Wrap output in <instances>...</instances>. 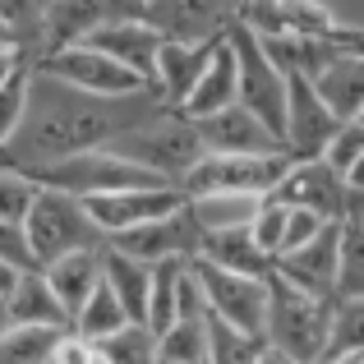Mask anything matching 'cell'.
<instances>
[{
  "mask_svg": "<svg viewBox=\"0 0 364 364\" xmlns=\"http://www.w3.org/2000/svg\"><path fill=\"white\" fill-rule=\"evenodd\" d=\"M166 102L157 92H139V97H88L74 92L65 83L46 79L33 70L28 83V116L18 124L14 143L0 152V171H37L51 161H70L79 152H97L111 148L116 139H124L129 129L166 116Z\"/></svg>",
  "mask_w": 364,
  "mask_h": 364,
  "instance_id": "cell-1",
  "label": "cell"
},
{
  "mask_svg": "<svg viewBox=\"0 0 364 364\" xmlns=\"http://www.w3.org/2000/svg\"><path fill=\"white\" fill-rule=\"evenodd\" d=\"M23 176L33 180L37 189H55V194H70V198H79V203L102 198V194H124V189H176L161 176H152V171L116 157L111 148L79 152V157H70V161H51V166L23 171Z\"/></svg>",
  "mask_w": 364,
  "mask_h": 364,
  "instance_id": "cell-2",
  "label": "cell"
},
{
  "mask_svg": "<svg viewBox=\"0 0 364 364\" xmlns=\"http://www.w3.org/2000/svg\"><path fill=\"white\" fill-rule=\"evenodd\" d=\"M267 286H272V300H267V341L300 364H318L328 355V328H332V304L337 300H318V295L282 282L277 272Z\"/></svg>",
  "mask_w": 364,
  "mask_h": 364,
  "instance_id": "cell-3",
  "label": "cell"
},
{
  "mask_svg": "<svg viewBox=\"0 0 364 364\" xmlns=\"http://www.w3.org/2000/svg\"><path fill=\"white\" fill-rule=\"evenodd\" d=\"M111 152L124 157V161H134V166H143V171H152V176H161L176 189H180V180L208 157L203 143H198V129L180 116V111H166V116L129 129L124 139L111 143Z\"/></svg>",
  "mask_w": 364,
  "mask_h": 364,
  "instance_id": "cell-4",
  "label": "cell"
},
{
  "mask_svg": "<svg viewBox=\"0 0 364 364\" xmlns=\"http://www.w3.org/2000/svg\"><path fill=\"white\" fill-rule=\"evenodd\" d=\"M23 235H28V249H33L37 267H51L60 258L79 254V249H107V235L97 231L88 208L70 194H55V189H37L33 213L23 222Z\"/></svg>",
  "mask_w": 364,
  "mask_h": 364,
  "instance_id": "cell-5",
  "label": "cell"
},
{
  "mask_svg": "<svg viewBox=\"0 0 364 364\" xmlns=\"http://www.w3.org/2000/svg\"><path fill=\"white\" fill-rule=\"evenodd\" d=\"M226 42H231L235 65H240V107L249 116H258L277 139H282L286 134V102H291V79L272 65V55L263 51V42L249 33L240 18H235V28H231Z\"/></svg>",
  "mask_w": 364,
  "mask_h": 364,
  "instance_id": "cell-6",
  "label": "cell"
},
{
  "mask_svg": "<svg viewBox=\"0 0 364 364\" xmlns=\"http://www.w3.org/2000/svg\"><path fill=\"white\" fill-rule=\"evenodd\" d=\"M198 286H203L208 300V318L226 323V328L245 332L254 341H267V300H272V277L258 282V277H240V272H222L213 263H198L194 258Z\"/></svg>",
  "mask_w": 364,
  "mask_h": 364,
  "instance_id": "cell-7",
  "label": "cell"
},
{
  "mask_svg": "<svg viewBox=\"0 0 364 364\" xmlns=\"http://www.w3.org/2000/svg\"><path fill=\"white\" fill-rule=\"evenodd\" d=\"M291 157H213L208 152L185 180L180 194L185 198H208V194H249V198H272L282 189Z\"/></svg>",
  "mask_w": 364,
  "mask_h": 364,
  "instance_id": "cell-8",
  "label": "cell"
},
{
  "mask_svg": "<svg viewBox=\"0 0 364 364\" xmlns=\"http://www.w3.org/2000/svg\"><path fill=\"white\" fill-rule=\"evenodd\" d=\"M129 14L143 18L161 42L217 46V42L231 37L240 9L235 5H213V0H152V5H129Z\"/></svg>",
  "mask_w": 364,
  "mask_h": 364,
  "instance_id": "cell-9",
  "label": "cell"
},
{
  "mask_svg": "<svg viewBox=\"0 0 364 364\" xmlns=\"http://www.w3.org/2000/svg\"><path fill=\"white\" fill-rule=\"evenodd\" d=\"M33 70H37V74H46V79H55V83H65V88H74V92H88V97H107V102H116V97H139V92H148L129 70H124V65H116L111 55H102L97 46H88V42L42 55Z\"/></svg>",
  "mask_w": 364,
  "mask_h": 364,
  "instance_id": "cell-10",
  "label": "cell"
},
{
  "mask_svg": "<svg viewBox=\"0 0 364 364\" xmlns=\"http://www.w3.org/2000/svg\"><path fill=\"white\" fill-rule=\"evenodd\" d=\"M272 198L286 203V208H304V213L323 217V222H346V217L355 213V198H350L346 180H341L323 157L318 161H291L282 189H277Z\"/></svg>",
  "mask_w": 364,
  "mask_h": 364,
  "instance_id": "cell-11",
  "label": "cell"
},
{
  "mask_svg": "<svg viewBox=\"0 0 364 364\" xmlns=\"http://www.w3.org/2000/svg\"><path fill=\"white\" fill-rule=\"evenodd\" d=\"M341 120L328 111V102L318 97V88H314L309 79H300V74H291V102H286V157L291 161H318L323 152H328V143L337 139Z\"/></svg>",
  "mask_w": 364,
  "mask_h": 364,
  "instance_id": "cell-12",
  "label": "cell"
},
{
  "mask_svg": "<svg viewBox=\"0 0 364 364\" xmlns=\"http://www.w3.org/2000/svg\"><path fill=\"white\" fill-rule=\"evenodd\" d=\"M88 217L97 222V231L107 240L116 235H129L139 226H152V222H166L185 208V194L180 189H124V194H102V198H88Z\"/></svg>",
  "mask_w": 364,
  "mask_h": 364,
  "instance_id": "cell-13",
  "label": "cell"
},
{
  "mask_svg": "<svg viewBox=\"0 0 364 364\" xmlns=\"http://www.w3.org/2000/svg\"><path fill=\"white\" fill-rule=\"evenodd\" d=\"M88 46H97L102 55H111L116 65H124V70H129L134 79L152 92V79H157V55H161V46H166V42H161L143 18H134L129 5H120L116 18L102 23L97 33L88 37Z\"/></svg>",
  "mask_w": 364,
  "mask_h": 364,
  "instance_id": "cell-14",
  "label": "cell"
},
{
  "mask_svg": "<svg viewBox=\"0 0 364 364\" xmlns=\"http://www.w3.org/2000/svg\"><path fill=\"white\" fill-rule=\"evenodd\" d=\"M107 245L120 249V254H129V258H139V263H148V267H157V263H194L198 249H203V231L194 226L189 208H180V213L166 217V222L139 226V231L116 235V240H107Z\"/></svg>",
  "mask_w": 364,
  "mask_h": 364,
  "instance_id": "cell-15",
  "label": "cell"
},
{
  "mask_svg": "<svg viewBox=\"0 0 364 364\" xmlns=\"http://www.w3.org/2000/svg\"><path fill=\"white\" fill-rule=\"evenodd\" d=\"M198 143L213 157H282L286 143L277 139L258 116H249L245 107H231L213 120H198Z\"/></svg>",
  "mask_w": 364,
  "mask_h": 364,
  "instance_id": "cell-16",
  "label": "cell"
},
{
  "mask_svg": "<svg viewBox=\"0 0 364 364\" xmlns=\"http://www.w3.org/2000/svg\"><path fill=\"white\" fill-rule=\"evenodd\" d=\"M277 277L300 286V291H309V295H318V300H337V286H341V222H332L314 245L277 258Z\"/></svg>",
  "mask_w": 364,
  "mask_h": 364,
  "instance_id": "cell-17",
  "label": "cell"
},
{
  "mask_svg": "<svg viewBox=\"0 0 364 364\" xmlns=\"http://www.w3.org/2000/svg\"><path fill=\"white\" fill-rule=\"evenodd\" d=\"M240 23L254 37H328L341 28L328 5H240Z\"/></svg>",
  "mask_w": 364,
  "mask_h": 364,
  "instance_id": "cell-18",
  "label": "cell"
},
{
  "mask_svg": "<svg viewBox=\"0 0 364 364\" xmlns=\"http://www.w3.org/2000/svg\"><path fill=\"white\" fill-rule=\"evenodd\" d=\"M231 107H240V65H235L231 42H222L217 55L208 60L203 79L194 83L189 102L180 107V116L189 124H198V120H213V116H222V111H231Z\"/></svg>",
  "mask_w": 364,
  "mask_h": 364,
  "instance_id": "cell-19",
  "label": "cell"
},
{
  "mask_svg": "<svg viewBox=\"0 0 364 364\" xmlns=\"http://www.w3.org/2000/svg\"><path fill=\"white\" fill-rule=\"evenodd\" d=\"M217 46H222V42H217ZM217 46H176V42H166V46H161V55H157V79H152V92H157L171 111H180L189 102V92H194V83L203 79L208 60L217 55Z\"/></svg>",
  "mask_w": 364,
  "mask_h": 364,
  "instance_id": "cell-20",
  "label": "cell"
},
{
  "mask_svg": "<svg viewBox=\"0 0 364 364\" xmlns=\"http://www.w3.org/2000/svg\"><path fill=\"white\" fill-rule=\"evenodd\" d=\"M102 254H107V249H79V254H70V258H60V263L42 267L46 282H51V291L60 295L70 323L79 318L83 304H88L92 295H97V286L107 282V263H102Z\"/></svg>",
  "mask_w": 364,
  "mask_h": 364,
  "instance_id": "cell-21",
  "label": "cell"
},
{
  "mask_svg": "<svg viewBox=\"0 0 364 364\" xmlns=\"http://www.w3.org/2000/svg\"><path fill=\"white\" fill-rule=\"evenodd\" d=\"M9 318H14V328H55V332H74L70 314H65L60 295L51 291V282H46L42 267L23 272V277H18V286L9 291Z\"/></svg>",
  "mask_w": 364,
  "mask_h": 364,
  "instance_id": "cell-22",
  "label": "cell"
},
{
  "mask_svg": "<svg viewBox=\"0 0 364 364\" xmlns=\"http://www.w3.org/2000/svg\"><path fill=\"white\" fill-rule=\"evenodd\" d=\"M309 83L318 88V97L328 102V111L341 124H350V120L364 116V51L337 55V60H332L323 74H314Z\"/></svg>",
  "mask_w": 364,
  "mask_h": 364,
  "instance_id": "cell-23",
  "label": "cell"
},
{
  "mask_svg": "<svg viewBox=\"0 0 364 364\" xmlns=\"http://www.w3.org/2000/svg\"><path fill=\"white\" fill-rule=\"evenodd\" d=\"M198 263H213L222 272H240V277H267L277 272V263L254 245V231H222V235H203V249H198Z\"/></svg>",
  "mask_w": 364,
  "mask_h": 364,
  "instance_id": "cell-24",
  "label": "cell"
},
{
  "mask_svg": "<svg viewBox=\"0 0 364 364\" xmlns=\"http://www.w3.org/2000/svg\"><path fill=\"white\" fill-rule=\"evenodd\" d=\"M120 5H46V55L65 46H83L102 23L116 18Z\"/></svg>",
  "mask_w": 364,
  "mask_h": 364,
  "instance_id": "cell-25",
  "label": "cell"
},
{
  "mask_svg": "<svg viewBox=\"0 0 364 364\" xmlns=\"http://www.w3.org/2000/svg\"><path fill=\"white\" fill-rule=\"evenodd\" d=\"M267 198H249V194H208V198H185L189 217L203 235H222V231H249Z\"/></svg>",
  "mask_w": 364,
  "mask_h": 364,
  "instance_id": "cell-26",
  "label": "cell"
},
{
  "mask_svg": "<svg viewBox=\"0 0 364 364\" xmlns=\"http://www.w3.org/2000/svg\"><path fill=\"white\" fill-rule=\"evenodd\" d=\"M102 263H107V286L120 295L124 314H129V323H143L148 328V295H152V267L139 263V258L120 254V249L107 245V254H102Z\"/></svg>",
  "mask_w": 364,
  "mask_h": 364,
  "instance_id": "cell-27",
  "label": "cell"
},
{
  "mask_svg": "<svg viewBox=\"0 0 364 364\" xmlns=\"http://www.w3.org/2000/svg\"><path fill=\"white\" fill-rule=\"evenodd\" d=\"M120 328H129V314H124L120 295L102 282L97 295H92V300L83 304V314L74 318V332H79V337H88V341H107V337H116Z\"/></svg>",
  "mask_w": 364,
  "mask_h": 364,
  "instance_id": "cell-28",
  "label": "cell"
},
{
  "mask_svg": "<svg viewBox=\"0 0 364 364\" xmlns=\"http://www.w3.org/2000/svg\"><path fill=\"white\" fill-rule=\"evenodd\" d=\"M337 300H364V208L341 222V286Z\"/></svg>",
  "mask_w": 364,
  "mask_h": 364,
  "instance_id": "cell-29",
  "label": "cell"
},
{
  "mask_svg": "<svg viewBox=\"0 0 364 364\" xmlns=\"http://www.w3.org/2000/svg\"><path fill=\"white\" fill-rule=\"evenodd\" d=\"M60 337L55 328H9L0 337V364H51Z\"/></svg>",
  "mask_w": 364,
  "mask_h": 364,
  "instance_id": "cell-30",
  "label": "cell"
},
{
  "mask_svg": "<svg viewBox=\"0 0 364 364\" xmlns=\"http://www.w3.org/2000/svg\"><path fill=\"white\" fill-rule=\"evenodd\" d=\"M107 364H157V346L161 337L152 328H143V323H129V328H120L116 337L97 341Z\"/></svg>",
  "mask_w": 364,
  "mask_h": 364,
  "instance_id": "cell-31",
  "label": "cell"
},
{
  "mask_svg": "<svg viewBox=\"0 0 364 364\" xmlns=\"http://www.w3.org/2000/svg\"><path fill=\"white\" fill-rule=\"evenodd\" d=\"M157 364H208V323H176L157 346Z\"/></svg>",
  "mask_w": 364,
  "mask_h": 364,
  "instance_id": "cell-32",
  "label": "cell"
},
{
  "mask_svg": "<svg viewBox=\"0 0 364 364\" xmlns=\"http://www.w3.org/2000/svg\"><path fill=\"white\" fill-rule=\"evenodd\" d=\"M263 341L245 337V332L226 328V323L208 318V364H254Z\"/></svg>",
  "mask_w": 364,
  "mask_h": 364,
  "instance_id": "cell-33",
  "label": "cell"
},
{
  "mask_svg": "<svg viewBox=\"0 0 364 364\" xmlns=\"http://www.w3.org/2000/svg\"><path fill=\"white\" fill-rule=\"evenodd\" d=\"M364 355V300H337L332 304V328H328V355Z\"/></svg>",
  "mask_w": 364,
  "mask_h": 364,
  "instance_id": "cell-34",
  "label": "cell"
},
{
  "mask_svg": "<svg viewBox=\"0 0 364 364\" xmlns=\"http://www.w3.org/2000/svg\"><path fill=\"white\" fill-rule=\"evenodd\" d=\"M286 222H291V208L286 203H277V198H267L263 208H258V217H254V226H249V231H254V245L263 249L267 258H282V249H286Z\"/></svg>",
  "mask_w": 364,
  "mask_h": 364,
  "instance_id": "cell-35",
  "label": "cell"
},
{
  "mask_svg": "<svg viewBox=\"0 0 364 364\" xmlns=\"http://www.w3.org/2000/svg\"><path fill=\"white\" fill-rule=\"evenodd\" d=\"M33 198H37V185L23 171H0V222L23 226L28 213H33Z\"/></svg>",
  "mask_w": 364,
  "mask_h": 364,
  "instance_id": "cell-36",
  "label": "cell"
},
{
  "mask_svg": "<svg viewBox=\"0 0 364 364\" xmlns=\"http://www.w3.org/2000/svg\"><path fill=\"white\" fill-rule=\"evenodd\" d=\"M28 83H33V70L18 74L9 88H0V152L14 143L18 124H23V116H28Z\"/></svg>",
  "mask_w": 364,
  "mask_h": 364,
  "instance_id": "cell-37",
  "label": "cell"
},
{
  "mask_svg": "<svg viewBox=\"0 0 364 364\" xmlns=\"http://www.w3.org/2000/svg\"><path fill=\"white\" fill-rule=\"evenodd\" d=\"M360 157H364V124H360V120H350V124H341V129H337V139L328 143L323 161H328V166L337 171L341 180H346V171L355 166Z\"/></svg>",
  "mask_w": 364,
  "mask_h": 364,
  "instance_id": "cell-38",
  "label": "cell"
},
{
  "mask_svg": "<svg viewBox=\"0 0 364 364\" xmlns=\"http://www.w3.org/2000/svg\"><path fill=\"white\" fill-rule=\"evenodd\" d=\"M332 222H323V217H314V213H304V208H291V222H286V249H282V258L286 254H295V249H304V245H314L323 231H328Z\"/></svg>",
  "mask_w": 364,
  "mask_h": 364,
  "instance_id": "cell-39",
  "label": "cell"
},
{
  "mask_svg": "<svg viewBox=\"0 0 364 364\" xmlns=\"http://www.w3.org/2000/svg\"><path fill=\"white\" fill-rule=\"evenodd\" d=\"M0 263H9V267H18V272H33V249H28V235H23V226H14V222H0Z\"/></svg>",
  "mask_w": 364,
  "mask_h": 364,
  "instance_id": "cell-40",
  "label": "cell"
},
{
  "mask_svg": "<svg viewBox=\"0 0 364 364\" xmlns=\"http://www.w3.org/2000/svg\"><path fill=\"white\" fill-rule=\"evenodd\" d=\"M28 70H33V65H28L18 51H5V46H0V88H9V83H14L18 74H28Z\"/></svg>",
  "mask_w": 364,
  "mask_h": 364,
  "instance_id": "cell-41",
  "label": "cell"
},
{
  "mask_svg": "<svg viewBox=\"0 0 364 364\" xmlns=\"http://www.w3.org/2000/svg\"><path fill=\"white\" fill-rule=\"evenodd\" d=\"M254 364H300V360H291L286 350H277L272 341H263V350H258V360Z\"/></svg>",
  "mask_w": 364,
  "mask_h": 364,
  "instance_id": "cell-42",
  "label": "cell"
},
{
  "mask_svg": "<svg viewBox=\"0 0 364 364\" xmlns=\"http://www.w3.org/2000/svg\"><path fill=\"white\" fill-rule=\"evenodd\" d=\"M18 277H23V272H18V267L0 263V300H9V291H14V286H18Z\"/></svg>",
  "mask_w": 364,
  "mask_h": 364,
  "instance_id": "cell-43",
  "label": "cell"
},
{
  "mask_svg": "<svg viewBox=\"0 0 364 364\" xmlns=\"http://www.w3.org/2000/svg\"><path fill=\"white\" fill-rule=\"evenodd\" d=\"M318 364H364V355L360 350H346V355H323Z\"/></svg>",
  "mask_w": 364,
  "mask_h": 364,
  "instance_id": "cell-44",
  "label": "cell"
},
{
  "mask_svg": "<svg viewBox=\"0 0 364 364\" xmlns=\"http://www.w3.org/2000/svg\"><path fill=\"white\" fill-rule=\"evenodd\" d=\"M14 328V318H9V300H0V337Z\"/></svg>",
  "mask_w": 364,
  "mask_h": 364,
  "instance_id": "cell-45",
  "label": "cell"
}]
</instances>
